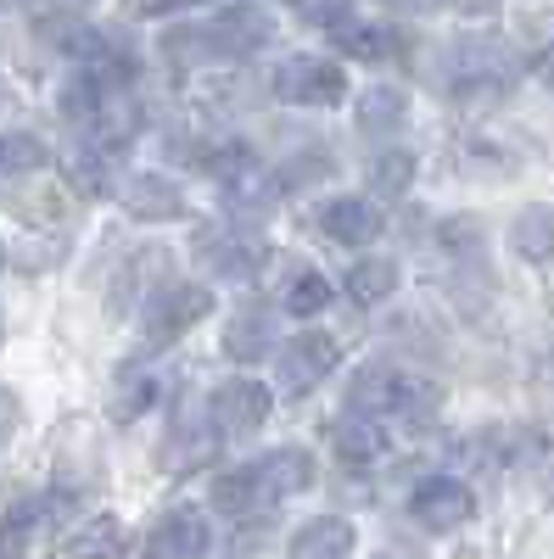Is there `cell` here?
<instances>
[{"instance_id": "9", "label": "cell", "mask_w": 554, "mask_h": 559, "mask_svg": "<svg viewBox=\"0 0 554 559\" xmlns=\"http://www.w3.org/2000/svg\"><path fill=\"white\" fill-rule=\"evenodd\" d=\"M146 559H202L208 554V521H202V509H168V515L152 521L146 532Z\"/></svg>"}, {"instance_id": "13", "label": "cell", "mask_w": 554, "mask_h": 559, "mask_svg": "<svg viewBox=\"0 0 554 559\" xmlns=\"http://www.w3.org/2000/svg\"><path fill=\"white\" fill-rule=\"evenodd\" d=\"M331 453L347 464V471H369V464H381V453H387V437H381V426L369 414H342L337 419V431H331Z\"/></svg>"}, {"instance_id": "22", "label": "cell", "mask_w": 554, "mask_h": 559, "mask_svg": "<svg viewBox=\"0 0 554 559\" xmlns=\"http://www.w3.org/2000/svg\"><path fill=\"white\" fill-rule=\"evenodd\" d=\"M45 163H51L45 140H34V134H23V129L0 134V174H39Z\"/></svg>"}, {"instance_id": "32", "label": "cell", "mask_w": 554, "mask_h": 559, "mask_svg": "<svg viewBox=\"0 0 554 559\" xmlns=\"http://www.w3.org/2000/svg\"><path fill=\"white\" fill-rule=\"evenodd\" d=\"M403 7H432V0H403Z\"/></svg>"}, {"instance_id": "30", "label": "cell", "mask_w": 554, "mask_h": 559, "mask_svg": "<svg viewBox=\"0 0 554 559\" xmlns=\"http://www.w3.org/2000/svg\"><path fill=\"white\" fill-rule=\"evenodd\" d=\"M179 7H197V0H146L141 12H152V17H163V12H179Z\"/></svg>"}, {"instance_id": "1", "label": "cell", "mask_w": 554, "mask_h": 559, "mask_svg": "<svg viewBox=\"0 0 554 559\" xmlns=\"http://www.w3.org/2000/svg\"><path fill=\"white\" fill-rule=\"evenodd\" d=\"M274 39V17L258 7V0H229V7L202 23V28H174L163 39V51L179 62H202V57H252Z\"/></svg>"}, {"instance_id": "21", "label": "cell", "mask_w": 554, "mask_h": 559, "mask_svg": "<svg viewBox=\"0 0 554 559\" xmlns=\"http://www.w3.org/2000/svg\"><path fill=\"white\" fill-rule=\"evenodd\" d=\"M398 292V263L392 258H358L353 269H347V297L358 302V308H376V302H387Z\"/></svg>"}, {"instance_id": "24", "label": "cell", "mask_w": 554, "mask_h": 559, "mask_svg": "<svg viewBox=\"0 0 554 559\" xmlns=\"http://www.w3.org/2000/svg\"><path fill=\"white\" fill-rule=\"evenodd\" d=\"M73 559H123V526L113 515H96V526L79 532Z\"/></svg>"}, {"instance_id": "29", "label": "cell", "mask_w": 554, "mask_h": 559, "mask_svg": "<svg viewBox=\"0 0 554 559\" xmlns=\"http://www.w3.org/2000/svg\"><path fill=\"white\" fill-rule=\"evenodd\" d=\"M286 7H297L303 17H326V12L337 7V0H286Z\"/></svg>"}, {"instance_id": "23", "label": "cell", "mask_w": 554, "mask_h": 559, "mask_svg": "<svg viewBox=\"0 0 554 559\" xmlns=\"http://www.w3.org/2000/svg\"><path fill=\"white\" fill-rule=\"evenodd\" d=\"M369 185H376L381 202L409 197V185H414V157H409V152H381L376 163H369Z\"/></svg>"}, {"instance_id": "7", "label": "cell", "mask_w": 554, "mask_h": 559, "mask_svg": "<svg viewBox=\"0 0 554 559\" xmlns=\"http://www.w3.org/2000/svg\"><path fill=\"white\" fill-rule=\"evenodd\" d=\"M409 515L421 521L426 532H453V526H465L476 515V498H471V487L459 476H426L421 487H414V498H409Z\"/></svg>"}, {"instance_id": "25", "label": "cell", "mask_w": 554, "mask_h": 559, "mask_svg": "<svg viewBox=\"0 0 554 559\" xmlns=\"http://www.w3.org/2000/svg\"><path fill=\"white\" fill-rule=\"evenodd\" d=\"M152 369L141 364V369H123V381H118V392H113V419H118V426H129V419L134 414H141L146 403H152Z\"/></svg>"}, {"instance_id": "2", "label": "cell", "mask_w": 554, "mask_h": 559, "mask_svg": "<svg viewBox=\"0 0 554 559\" xmlns=\"http://www.w3.org/2000/svg\"><path fill=\"white\" fill-rule=\"evenodd\" d=\"M443 403V392L421 376H409V369H392V364H376V369H358L353 386H347V408L353 414H403V419H426L432 408Z\"/></svg>"}, {"instance_id": "16", "label": "cell", "mask_w": 554, "mask_h": 559, "mask_svg": "<svg viewBox=\"0 0 554 559\" xmlns=\"http://www.w3.org/2000/svg\"><path fill=\"white\" fill-rule=\"evenodd\" d=\"M347 554H353V526L342 515H319L297 526V537L286 543V559H347Z\"/></svg>"}, {"instance_id": "31", "label": "cell", "mask_w": 554, "mask_h": 559, "mask_svg": "<svg viewBox=\"0 0 554 559\" xmlns=\"http://www.w3.org/2000/svg\"><path fill=\"white\" fill-rule=\"evenodd\" d=\"M28 7H39V12H73V7H84V0H28Z\"/></svg>"}, {"instance_id": "26", "label": "cell", "mask_w": 554, "mask_h": 559, "mask_svg": "<svg viewBox=\"0 0 554 559\" xmlns=\"http://www.w3.org/2000/svg\"><path fill=\"white\" fill-rule=\"evenodd\" d=\"M68 174H73V185H79L84 197H107V191H113V185H107V152H96L90 140H84V152L73 157Z\"/></svg>"}, {"instance_id": "14", "label": "cell", "mask_w": 554, "mask_h": 559, "mask_svg": "<svg viewBox=\"0 0 554 559\" xmlns=\"http://www.w3.org/2000/svg\"><path fill=\"white\" fill-rule=\"evenodd\" d=\"M123 207H129L134 218H146V224L179 218V213H185V191H179L168 174H129V179H123Z\"/></svg>"}, {"instance_id": "12", "label": "cell", "mask_w": 554, "mask_h": 559, "mask_svg": "<svg viewBox=\"0 0 554 559\" xmlns=\"http://www.w3.org/2000/svg\"><path fill=\"white\" fill-rule=\"evenodd\" d=\"M168 263H174V258H168L163 247H146V252L123 258V269H118V280H113V297H107L113 319H129L134 308H141V297L157 286V274H163Z\"/></svg>"}, {"instance_id": "20", "label": "cell", "mask_w": 554, "mask_h": 559, "mask_svg": "<svg viewBox=\"0 0 554 559\" xmlns=\"http://www.w3.org/2000/svg\"><path fill=\"white\" fill-rule=\"evenodd\" d=\"M510 247H516L527 263L554 258V202H532V207L516 213V224H510Z\"/></svg>"}, {"instance_id": "3", "label": "cell", "mask_w": 554, "mask_h": 559, "mask_svg": "<svg viewBox=\"0 0 554 559\" xmlns=\"http://www.w3.org/2000/svg\"><path fill=\"white\" fill-rule=\"evenodd\" d=\"M213 313V292L197 286V280H174L163 286L146 308H141V331H146V347H174L185 331H191L197 319Z\"/></svg>"}, {"instance_id": "5", "label": "cell", "mask_w": 554, "mask_h": 559, "mask_svg": "<svg viewBox=\"0 0 554 559\" xmlns=\"http://www.w3.org/2000/svg\"><path fill=\"white\" fill-rule=\"evenodd\" d=\"M337 358H342V347H337L326 331H297L292 342L274 347V381H281V392L303 397V392H314L319 381H331Z\"/></svg>"}, {"instance_id": "27", "label": "cell", "mask_w": 554, "mask_h": 559, "mask_svg": "<svg viewBox=\"0 0 554 559\" xmlns=\"http://www.w3.org/2000/svg\"><path fill=\"white\" fill-rule=\"evenodd\" d=\"M331 302V286L319 274H297L292 286H286V313H297V319H308V313H319Z\"/></svg>"}, {"instance_id": "10", "label": "cell", "mask_w": 554, "mask_h": 559, "mask_svg": "<svg viewBox=\"0 0 554 559\" xmlns=\"http://www.w3.org/2000/svg\"><path fill=\"white\" fill-rule=\"evenodd\" d=\"M319 229H326L337 247H369L387 224H381V207H376V202H364V197H337V202L319 207Z\"/></svg>"}, {"instance_id": "17", "label": "cell", "mask_w": 554, "mask_h": 559, "mask_svg": "<svg viewBox=\"0 0 554 559\" xmlns=\"http://www.w3.org/2000/svg\"><path fill=\"white\" fill-rule=\"evenodd\" d=\"M213 442H219V431L208 426V414L197 419V426H185V414L168 426V437H163V471H197V464L213 453Z\"/></svg>"}, {"instance_id": "28", "label": "cell", "mask_w": 554, "mask_h": 559, "mask_svg": "<svg viewBox=\"0 0 554 559\" xmlns=\"http://www.w3.org/2000/svg\"><path fill=\"white\" fill-rule=\"evenodd\" d=\"M12 431H17V397H12V392H0V448L12 442Z\"/></svg>"}, {"instance_id": "4", "label": "cell", "mask_w": 554, "mask_h": 559, "mask_svg": "<svg viewBox=\"0 0 554 559\" xmlns=\"http://www.w3.org/2000/svg\"><path fill=\"white\" fill-rule=\"evenodd\" d=\"M269 408H274L269 386H263V381L236 376V381L213 386V397H208V408H202V414H208V426L219 431V442H247L252 431H263Z\"/></svg>"}, {"instance_id": "8", "label": "cell", "mask_w": 554, "mask_h": 559, "mask_svg": "<svg viewBox=\"0 0 554 559\" xmlns=\"http://www.w3.org/2000/svg\"><path fill=\"white\" fill-rule=\"evenodd\" d=\"M448 84H453V96H459V102L504 90V84H510V57H504V45H459Z\"/></svg>"}, {"instance_id": "11", "label": "cell", "mask_w": 554, "mask_h": 559, "mask_svg": "<svg viewBox=\"0 0 554 559\" xmlns=\"http://www.w3.org/2000/svg\"><path fill=\"white\" fill-rule=\"evenodd\" d=\"M252 476H258L263 503H281V498L314 487V459H308L303 448H274V453L252 459Z\"/></svg>"}, {"instance_id": "18", "label": "cell", "mask_w": 554, "mask_h": 559, "mask_svg": "<svg viewBox=\"0 0 554 559\" xmlns=\"http://www.w3.org/2000/svg\"><path fill=\"white\" fill-rule=\"evenodd\" d=\"M353 118H358L364 134L387 140V134H398L409 123V96H403V90H392V84H376V90H364V96H358V112Z\"/></svg>"}, {"instance_id": "15", "label": "cell", "mask_w": 554, "mask_h": 559, "mask_svg": "<svg viewBox=\"0 0 554 559\" xmlns=\"http://www.w3.org/2000/svg\"><path fill=\"white\" fill-rule=\"evenodd\" d=\"M224 353L236 358V364H258L274 353V308L252 302L241 308L236 319H229V331H224Z\"/></svg>"}, {"instance_id": "33", "label": "cell", "mask_w": 554, "mask_h": 559, "mask_svg": "<svg viewBox=\"0 0 554 559\" xmlns=\"http://www.w3.org/2000/svg\"><path fill=\"white\" fill-rule=\"evenodd\" d=\"M0 263H7V252H0Z\"/></svg>"}, {"instance_id": "6", "label": "cell", "mask_w": 554, "mask_h": 559, "mask_svg": "<svg viewBox=\"0 0 554 559\" xmlns=\"http://www.w3.org/2000/svg\"><path fill=\"white\" fill-rule=\"evenodd\" d=\"M274 96L292 107H337L347 96V73L326 57H292L274 73Z\"/></svg>"}, {"instance_id": "19", "label": "cell", "mask_w": 554, "mask_h": 559, "mask_svg": "<svg viewBox=\"0 0 554 559\" xmlns=\"http://www.w3.org/2000/svg\"><path fill=\"white\" fill-rule=\"evenodd\" d=\"M197 263L219 280H252L263 269V247L258 241H236V236H224V241H208L197 252Z\"/></svg>"}]
</instances>
